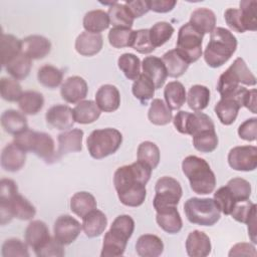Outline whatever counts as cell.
Here are the masks:
<instances>
[{
    "instance_id": "6da1fadb",
    "label": "cell",
    "mask_w": 257,
    "mask_h": 257,
    "mask_svg": "<svg viewBox=\"0 0 257 257\" xmlns=\"http://www.w3.org/2000/svg\"><path fill=\"white\" fill-rule=\"evenodd\" d=\"M152 171L149 166L139 161L115 170L113 185L121 204L127 207H139L145 202L146 185L151 179Z\"/></svg>"
},
{
    "instance_id": "7a4b0ae2",
    "label": "cell",
    "mask_w": 257,
    "mask_h": 257,
    "mask_svg": "<svg viewBox=\"0 0 257 257\" xmlns=\"http://www.w3.org/2000/svg\"><path fill=\"white\" fill-rule=\"evenodd\" d=\"M210 40L204 51V60L212 68L225 64L237 48V38L228 29L216 27L210 33Z\"/></svg>"
},
{
    "instance_id": "3957f363",
    "label": "cell",
    "mask_w": 257,
    "mask_h": 257,
    "mask_svg": "<svg viewBox=\"0 0 257 257\" xmlns=\"http://www.w3.org/2000/svg\"><path fill=\"white\" fill-rule=\"evenodd\" d=\"M135 230V221L130 215H119L111 223L102 242L101 257L121 256Z\"/></svg>"
},
{
    "instance_id": "277c9868",
    "label": "cell",
    "mask_w": 257,
    "mask_h": 257,
    "mask_svg": "<svg viewBox=\"0 0 257 257\" xmlns=\"http://www.w3.org/2000/svg\"><path fill=\"white\" fill-rule=\"evenodd\" d=\"M182 171L190 182L192 191L199 195H207L216 187V177L210 165L197 156H188L182 162Z\"/></svg>"
},
{
    "instance_id": "5b68a950",
    "label": "cell",
    "mask_w": 257,
    "mask_h": 257,
    "mask_svg": "<svg viewBox=\"0 0 257 257\" xmlns=\"http://www.w3.org/2000/svg\"><path fill=\"white\" fill-rule=\"evenodd\" d=\"M256 77L248 68L243 58L237 57L233 63L220 75L216 89L221 97H231L241 88V84L254 86Z\"/></svg>"
},
{
    "instance_id": "8992f818",
    "label": "cell",
    "mask_w": 257,
    "mask_h": 257,
    "mask_svg": "<svg viewBox=\"0 0 257 257\" xmlns=\"http://www.w3.org/2000/svg\"><path fill=\"white\" fill-rule=\"evenodd\" d=\"M13 143L24 152H31L47 164L58 161L55 145L52 137L43 132H35L30 128L14 136Z\"/></svg>"
},
{
    "instance_id": "52a82bcc",
    "label": "cell",
    "mask_w": 257,
    "mask_h": 257,
    "mask_svg": "<svg viewBox=\"0 0 257 257\" xmlns=\"http://www.w3.org/2000/svg\"><path fill=\"white\" fill-rule=\"evenodd\" d=\"M122 143V135L112 127L92 131L86 139V148L91 158L100 160L114 154Z\"/></svg>"
},
{
    "instance_id": "ba28073f",
    "label": "cell",
    "mask_w": 257,
    "mask_h": 257,
    "mask_svg": "<svg viewBox=\"0 0 257 257\" xmlns=\"http://www.w3.org/2000/svg\"><path fill=\"white\" fill-rule=\"evenodd\" d=\"M184 212L190 223L200 226H213L221 217V211L211 198L188 199L184 204Z\"/></svg>"
},
{
    "instance_id": "9c48e42d",
    "label": "cell",
    "mask_w": 257,
    "mask_h": 257,
    "mask_svg": "<svg viewBox=\"0 0 257 257\" xmlns=\"http://www.w3.org/2000/svg\"><path fill=\"white\" fill-rule=\"evenodd\" d=\"M203 36L204 34L189 22L180 27L175 49L189 64L196 62L202 56Z\"/></svg>"
},
{
    "instance_id": "30bf717a",
    "label": "cell",
    "mask_w": 257,
    "mask_h": 257,
    "mask_svg": "<svg viewBox=\"0 0 257 257\" xmlns=\"http://www.w3.org/2000/svg\"><path fill=\"white\" fill-rule=\"evenodd\" d=\"M173 123L179 133L190 135L192 137L202 131L215 130V124L212 118L201 111L189 112L180 110L174 116Z\"/></svg>"
},
{
    "instance_id": "8fae6325",
    "label": "cell",
    "mask_w": 257,
    "mask_h": 257,
    "mask_svg": "<svg viewBox=\"0 0 257 257\" xmlns=\"http://www.w3.org/2000/svg\"><path fill=\"white\" fill-rule=\"evenodd\" d=\"M36 214L35 207L19 193L9 200L0 201L1 225L9 223L13 218L31 220Z\"/></svg>"
},
{
    "instance_id": "7c38bea8",
    "label": "cell",
    "mask_w": 257,
    "mask_h": 257,
    "mask_svg": "<svg viewBox=\"0 0 257 257\" xmlns=\"http://www.w3.org/2000/svg\"><path fill=\"white\" fill-rule=\"evenodd\" d=\"M155 192L153 200L155 209L163 206H177L183 195L181 184L169 176H164L157 181Z\"/></svg>"
},
{
    "instance_id": "4fadbf2b",
    "label": "cell",
    "mask_w": 257,
    "mask_h": 257,
    "mask_svg": "<svg viewBox=\"0 0 257 257\" xmlns=\"http://www.w3.org/2000/svg\"><path fill=\"white\" fill-rule=\"evenodd\" d=\"M228 164L235 171L252 172L257 168V148L238 146L229 151Z\"/></svg>"
},
{
    "instance_id": "5bb4252c",
    "label": "cell",
    "mask_w": 257,
    "mask_h": 257,
    "mask_svg": "<svg viewBox=\"0 0 257 257\" xmlns=\"http://www.w3.org/2000/svg\"><path fill=\"white\" fill-rule=\"evenodd\" d=\"M82 226L70 215H61L57 217L53 225L54 238L63 246L69 245L76 240Z\"/></svg>"
},
{
    "instance_id": "9a60e30c",
    "label": "cell",
    "mask_w": 257,
    "mask_h": 257,
    "mask_svg": "<svg viewBox=\"0 0 257 257\" xmlns=\"http://www.w3.org/2000/svg\"><path fill=\"white\" fill-rule=\"evenodd\" d=\"M88 91V86L84 78L73 75L64 80L60 86V95L68 103H78L83 100Z\"/></svg>"
},
{
    "instance_id": "2e32d148",
    "label": "cell",
    "mask_w": 257,
    "mask_h": 257,
    "mask_svg": "<svg viewBox=\"0 0 257 257\" xmlns=\"http://www.w3.org/2000/svg\"><path fill=\"white\" fill-rule=\"evenodd\" d=\"M46 122L59 131H67L74 124L73 109L66 104H55L45 113Z\"/></svg>"
},
{
    "instance_id": "e0dca14e",
    "label": "cell",
    "mask_w": 257,
    "mask_h": 257,
    "mask_svg": "<svg viewBox=\"0 0 257 257\" xmlns=\"http://www.w3.org/2000/svg\"><path fill=\"white\" fill-rule=\"evenodd\" d=\"M156 221L160 228L169 234H177L183 227L181 215L177 206H163L155 209Z\"/></svg>"
},
{
    "instance_id": "ac0fdd59",
    "label": "cell",
    "mask_w": 257,
    "mask_h": 257,
    "mask_svg": "<svg viewBox=\"0 0 257 257\" xmlns=\"http://www.w3.org/2000/svg\"><path fill=\"white\" fill-rule=\"evenodd\" d=\"M50 238L51 236L49 234V229L41 220L31 221L26 227L24 233L25 242L33 249L34 252L43 247L50 240Z\"/></svg>"
},
{
    "instance_id": "d6986e66",
    "label": "cell",
    "mask_w": 257,
    "mask_h": 257,
    "mask_svg": "<svg viewBox=\"0 0 257 257\" xmlns=\"http://www.w3.org/2000/svg\"><path fill=\"white\" fill-rule=\"evenodd\" d=\"M51 42L42 35H29L22 39V52L30 59H42L49 54Z\"/></svg>"
},
{
    "instance_id": "ffe728a7",
    "label": "cell",
    "mask_w": 257,
    "mask_h": 257,
    "mask_svg": "<svg viewBox=\"0 0 257 257\" xmlns=\"http://www.w3.org/2000/svg\"><path fill=\"white\" fill-rule=\"evenodd\" d=\"M142 68L143 74L154 83L156 89H159L164 85L168 73L162 58L157 56H147L142 61Z\"/></svg>"
},
{
    "instance_id": "44dd1931",
    "label": "cell",
    "mask_w": 257,
    "mask_h": 257,
    "mask_svg": "<svg viewBox=\"0 0 257 257\" xmlns=\"http://www.w3.org/2000/svg\"><path fill=\"white\" fill-rule=\"evenodd\" d=\"M83 131L80 128H71L60 133L57 137L58 150L56 152L58 160L68 153L80 152L82 149Z\"/></svg>"
},
{
    "instance_id": "7402d4cb",
    "label": "cell",
    "mask_w": 257,
    "mask_h": 257,
    "mask_svg": "<svg viewBox=\"0 0 257 257\" xmlns=\"http://www.w3.org/2000/svg\"><path fill=\"white\" fill-rule=\"evenodd\" d=\"M185 246L187 254L191 257H206L212 250L209 236L199 230H194L189 233Z\"/></svg>"
},
{
    "instance_id": "603a6c76",
    "label": "cell",
    "mask_w": 257,
    "mask_h": 257,
    "mask_svg": "<svg viewBox=\"0 0 257 257\" xmlns=\"http://www.w3.org/2000/svg\"><path fill=\"white\" fill-rule=\"evenodd\" d=\"M95 103L101 111L112 112L119 107L120 93L112 84L101 85L95 93Z\"/></svg>"
},
{
    "instance_id": "cb8c5ba5",
    "label": "cell",
    "mask_w": 257,
    "mask_h": 257,
    "mask_svg": "<svg viewBox=\"0 0 257 257\" xmlns=\"http://www.w3.org/2000/svg\"><path fill=\"white\" fill-rule=\"evenodd\" d=\"M26 161V152L14 143L6 145L1 153V167L11 173L18 172L23 168Z\"/></svg>"
},
{
    "instance_id": "d4e9b609",
    "label": "cell",
    "mask_w": 257,
    "mask_h": 257,
    "mask_svg": "<svg viewBox=\"0 0 257 257\" xmlns=\"http://www.w3.org/2000/svg\"><path fill=\"white\" fill-rule=\"evenodd\" d=\"M103 45V38L100 33L81 32L75 39V50L82 56H92L97 54Z\"/></svg>"
},
{
    "instance_id": "484cf974",
    "label": "cell",
    "mask_w": 257,
    "mask_h": 257,
    "mask_svg": "<svg viewBox=\"0 0 257 257\" xmlns=\"http://www.w3.org/2000/svg\"><path fill=\"white\" fill-rule=\"evenodd\" d=\"M82 230L86 237L100 236L107 226V218L103 212L94 209L82 218Z\"/></svg>"
},
{
    "instance_id": "4316f807",
    "label": "cell",
    "mask_w": 257,
    "mask_h": 257,
    "mask_svg": "<svg viewBox=\"0 0 257 257\" xmlns=\"http://www.w3.org/2000/svg\"><path fill=\"white\" fill-rule=\"evenodd\" d=\"M136 251L141 257H158L164 251V243L154 234H144L136 243Z\"/></svg>"
},
{
    "instance_id": "83f0119b",
    "label": "cell",
    "mask_w": 257,
    "mask_h": 257,
    "mask_svg": "<svg viewBox=\"0 0 257 257\" xmlns=\"http://www.w3.org/2000/svg\"><path fill=\"white\" fill-rule=\"evenodd\" d=\"M241 107V104L235 98L221 97V99L215 104L214 110L222 124L230 125L236 120Z\"/></svg>"
},
{
    "instance_id": "f1b7e54d",
    "label": "cell",
    "mask_w": 257,
    "mask_h": 257,
    "mask_svg": "<svg viewBox=\"0 0 257 257\" xmlns=\"http://www.w3.org/2000/svg\"><path fill=\"white\" fill-rule=\"evenodd\" d=\"M189 23L202 34L211 33L216 28V15L209 8H197L192 12Z\"/></svg>"
},
{
    "instance_id": "f546056e",
    "label": "cell",
    "mask_w": 257,
    "mask_h": 257,
    "mask_svg": "<svg viewBox=\"0 0 257 257\" xmlns=\"http://www.w3.org/2000/svg\"><path fill=\"white\" fill-rule=\"evenodd\" d=\"M1 125L10 135L16 136L28 128L27 118L23 112L15 109H7L1 114Z\"/></svg>"
},
{
    "instance_id": "4dcf8cb0",
    "label": "cell",
    "mask_w": 257,
    "mask_h": 257,
    "mask_svg": "<svg viewBox=\"0 0 257 257\" xmlns=\"http://www.w3.org/2000/svg\"><path fill=\"white\" fill-rule=\"evenodd\" d=\"M69 207L72 213L76 216L83 218L86 214L96 209L97 203L94 196L88 192L81 191L75 193L69 202Z\"/></svg>"
},
{
    "instance_id": "1f68e13d",
    "label": "cell",
    "mask_w": 257,
    "mask_h": 257,
    "mask_svg": "<svg viewBox=\"0 0 257 257\" xmlns=\"http://www.w3.org/2000/svg\"><path fill=\"white\" fill-rule=\"evenodd\" d=\"M164 97L167 105L172 110L180 109L186 101L187 93L185 86L178 80L170 81L164 89Z\"/></svg>"
},
{
    "instance_id": "d6a6232c",
    "label": "cell",
    "mask_w": 257,
    "mask_h": 257,
    "mask_svg": "<svg viewBox=\"0 0 257 257\" xmlns=\"http://www.w3.org/2000/svg\"><path fill=\"white\" fill-rule=\"evenodd\" d=\"M100 109L93 100H81L73 108L74 120L77 123L88 124L100 116Z\"/></svg>"
},
{
    "instance_id": "836d02e7",
    "label": "cell",
    "mask_w": 257,
    "mask_h": 257,
    "mask_svg": "<svg viewBox=\"0 0 257 257\" xmlns=\"http://www.w3.org/2000/svg\"><path fill=\"white\" fill-rule=\"evenodd\" d=\"M83 28L87 32L100 33L109 26V18L107 12L101 9L90 10L85 13L83 17Z\"/></svg>"
},
{
    "instance_id": "e575fe53",
    "label": "cell",
    "mask_w": 257,
    "mask_h": 257,
    "mask_svg": "<svg viewBox=\"0 0 257 257\" xmlns=\"http://www.w3.org/2000/svg\"><path fill=\"white\" fill-rule=\"evenodd\" d=\"M109 23L113 27L132 28L135 18L132 16L125 4L118 3L116 1L111 4L107 10Z\"/></svg>"
},
{
    "instance_id": "d590c367",
    "label": "cell",
    "mask_w": 257,
    "mask_h": 257,
    "mask_svg": "<svg viewBox=\"0 0 257 257\" xmlns=\"http://www.w3.org/2000/svg\"><path fill=\"white\" fill-rule=\"evenodd\" d=\"M22 52V40L12 34L1 35V63L5 67L12 59Z\"/></svg>"
},
{
    "instance_id": "8d00e7d4",
    "label": "cell",
    "mask_w": 257,
    "mask_h": 257,
    "mask_svg": "<svg viewBox=\"0 0 257 257\" xmlns=\"http://www.w3.org/2000/svg\"><path fill=\"white\" fill-rule=\"evenodd\" d=\"M162 60L167 69L168 76L178 78L182 76L188 69L189 63L176 51V49H171L167 51Z\"/></svg>"
},
{
    "instance_id": "74e56055",
    "label": "cell",
    "mask_w": 257,
    "mask_h": 257,
    "mask_svg": "<svg viewBox=\"0 0 257 257\" xmlns=\"http://www.w3.org/2000/svg\"><path fill=\"white\" fill-rule=\"evenodd\" d=\"M186 100L191 109L201 111L205 109L210 102V89L201 84L192 85L189 88Z\"/></svg>"
},
{
    "instance_id": "f35d334b",
    "label": "cell",
    "mask_w": 257,
    "mask_h": 257,
    "mask_svg": "<svg viewBox=\"0 0 257 257\" xmlns=\"http://www.w3.org/2000/svg\"><path fill=\"white\" fill-rule=\"evenodd\" d=\"M172 117V109L167 103L161 98H154L148 111L149 120L156 125H166L171 122Z\"/></svg>"
},
{
    "instance_id": "ab89813d",
    "label": "cell",
    "mask_w": 257,
    "mask_h": 257,
    "mask_svg": "<svg viewBox=\"0 0 257 257\" xmlns=\"http://www.w3.org/2000/svg\"><path fill=\"white\" fill-rule=\"evenodd\" d=\"M44 105L42 93L35 90H26L18 100V106L24 114H37Z\"/></svg>"
},
{
    "instance_id": "60d3db41",
    "label": "cell",
    "mask_w": 257,
    "mask_h": 257,
    "mask_svg": "<svg viewBox=\"0 0 257 257\" xmlns=\"http://www.w3.org/2000/svg\"><path fill=\"white\" fill-rule=\"evenodd\" d=\"M138 161L149 166L152 170L156 169L160 163L161 153L159 147L150 141H145L141 143L138 147L137 152Z\"/></svg>"
},
{
    "instance_id": "b9f144b4",
    "label": "cell",
    "mask_w": 257,
    "mask_h": 257,
    "mask_svg": "<svg viewBox=\"0 0 257 257\" xmlns=\"http://www.w3.org/2000/svg\"><path fill=\"white\" fill-rule=\"evenodd\" d=\"M32 67V59L26 54L21 52L18 56L12 59L4 68L10 74V76L16 80H22L26 78Z\"/></svg>"
},
{
    "instance_id": "7bdbcfd3",
    "label": "cell",
    "mask_w": 257,
    "mask_h": 257,
    "mask_svg": "<svg viewBox=\"0 0 257 257\" xmlns=\"http://www.w3.org/2000/svg\"><path fill=\"white\" fill-rule=\"evenodd\" d=\"M62 71L51 64H44L37 71L38 82L50 89L58 87L62 82Z\"/></svg>"
},
{
    "instance_id": "ee69618b",
    "label": "cell",
    "mask_w": 257,
    "mask_h": 257,
    "mask_svg": "<svg viewBox=\"0 0 257 257\" xmlns=\"http://www.w3.org/2000/svg\"><path fill=\"white\" fill-rule=\"evenodd\" d=\"M156 87L154 83L143 73L134 81L132 86V92L139 101L146 105L147 102L155 95Z\"/></svg>"
},
{
    "instance_id": "f6af8a7d",
    "label": "cell",
    "mask_w": 257,
    "mask_h": 257,
    "mask_svg": "<svg viewBox=\"0 0 257 257\" xmlns=\"http://www.w3.org/2000/svg\"><path fill=\"white\" fill-rule=\"evenodd\" d=\"M219 139L215 130H206L193 136V146L201 153H212L218 147Z\"/></svg>"
},
{
    "instance_id": "bcb514c9",
    "label": "cell",
    "mask_w": 257,
    "mask_h": 257,
    "mask_svg": "<svg viewBox=\"0 0 257 257\" xmlns=\"http://www.w3.org/2000/svg\"><path fill=\"white\" fill-rule=\"evenodd\" d=\"M117 66L130 80H136L141 74V60L134 53H123L117 59Z\"/></svg>"
},
{
    "instance_id": "7dc6e473",
    "label": "cell",
    "mask_w": 257,
    "mask_h": 257,
    "mask_svg": "<svg viewBox=\"0 0 257 257\" xmlns=\"http://www.w3.org/2000/svg\"><path fill=\"white\" fill-rule=\"evenodd\" d=\"M174 32L175 29L169 22H157L149 29L150 40L155 48L160 47L171 39Z\"/></svg>"
},
{
    "instance_id": "c3c4849f",
    "label": "cell",
    "mask_w": 257,
    "mask_h": 257,
    "mask_svg": "<svg viewBox=\"0 0 257 257\" xmlns=\"http://www.w3.org/2000/svg\"><path fill=\"white\" fill-rule=\"evenodd\" d=\"M0 93L4 100L15 102L20 99L23 90L18 80L12 77H2L0 80Z\"/></svg>"
},
{
    "instance_id": "681fc988",
    "label": "cell",
    "mask_w": 257,
    "mask_h": 257,
    "mask_svg": "<svg viewBox=\"0 0 257 257\" xmlns=\"http://www.w3.org/2000/svg\"><path fill=\"white\" fill-rule=\"evenodd\" d=\"M227 188L231 192L236 203L246 201L251 195V184L243 178H233L228 181Z\"/></svg>"
},
{
    "instance_id": "f907efd6",
    "label": "cell",
    "mask_w": 257,
    "mask_h": 257,
    "mask_svg": "<svg viewBox=\"0 0 257 257\" xmlns=\"http://www.w3.org/2000/svg\"><path fill=\"white\" fill-rule=\"evenodd\" d=\"M133 33L134 30L130 28L112 27L107 35L108 42L112 47L117 49L123 47H131Z\"/></svg>"
},
{
    "instance_id": "816d5d0a",
    "label": "cell",
    "mask_w": 257,
    "mask_h": 257,
    "mask_svg": "<svg viewBox=\"0 0 257 257\" xmlns=\"http://www.w3.org/2000/svg\"><path fill=\"white\" fill-rule=\"evenodd\" d=\"M2 257H28V245L18 238H10L4 241L1 248Z\"/></svg>"
},
{
    "instance_id": "f5cc1de1",
    "label": "cell",
    "mask_w": 257,
    "mask_h": 257,
    "mask_svg": "<svg viewBox=\"0 0 257 257\" xmlns=\"http://www.w3.org/2000/svg\"><path fill=\"white\" fill-rule=\"evenodd\" d=\"M131 47L141 54H149L153 52L156 48L153 46L150 40L149 29L145 28L134 30Z\"/></svg>"
},
{
    "instance_id": "db71d44e",
    "label": "cell",
    "mask_w": 257,
    "mask_h": 257,
    "mask_svg": "<svg viewBox=\"0 0 257 257\" xmlns=\"http://www.w3.org/2000/svg\"><path fill=\"white\" fill-rule=\"evenodd\" d=\"M213 200L215 201L219 210L224 215H230L234 206L236 205V201L233 198V196H232L231 192L229 191V189L227 188V186L219 188L214 193Z\"/></svg>"
},
{
    "instance_id": "11a10c76",
    "label": "cell",
    "mask_w": 257,
    "mask_h": 257,
    "mask_svg": "<svg viewBox=\"0 0 257 257\" xmlns=\"http://www.w3.org/2000/svg\"><path fill=\"white\" fill-rule=\"evenodd\" d=\"M255 214H256V205L248 199L246 201L236 203L230 216L237 222L247 224V222Z\"/></svg>"
},
{
    "instance_id": "9f6ffc18",
    "label": "cell",
    "mask_w": 257,
    "mask_h": 257,
    "mask_svg": "<svg viewBox=\"0 0 257 257\" xmlns=\"http://www.w3.org/2000/svg\"><path fill=\"white\" fill-rule=\"evenodd\" d=\"M224 18L230 29L238 33H244L245 31H248L246 21L240 9L228 8L224 13Z\"/></svg>"
},
{
    "instance_id": "6f0895ef",
    "label": "cell",
    "mask_w": 257,
    "mask_h": 257,
    "mask_svg": "<svg viewBox=\"0 0 257 257\" xmlns=\"http://www.w3.org/2000/svg\"><path fill=\"white\" fill-rule=\"evenodd\" d=\"M240 10L244 16L249 31H256L257 29V19H256V9L257 1L255 0H243L240 1Z\"/></svg>"
},
{
    "instance_id": "680465c9",
    "label": "cell",
    "mask_w": 257,
    "mask_h": 257,
    "mask_svg": "<svg viewBox=\"0 0 257 257\" xmlns=\"http://www.w3.org/2000/svg\"><path fill=\"white\" fill-rule=\"evenodd\" d=\"M37 257H50V256H58L61 257L65 254L63 245L60 244L54 237L50 238V240L40 249L34 252Z\"/></svg>"
},
{
    "instance_id": "91938a15",
    "label": "cell",
    "mask_w": 257,
    "mask_h": 257,
    "mask_svg": "<svg viewBox=\"0 0 257 257\" xmlns=\"http://www.w3.org/2000/svg\"><path fill=\"white\" fill-rule=\"evenodd\" d=\"M238 136L247 142H254L257 138V118L250 117L238 127Z\"/></svg>"
},
{
    "instance_id": "94428289",
    "label": "cell",
    "mask_w": 257,
    "mask_h": 257,
    "mask_svg": "<svg viewBox=\"0 0 257 257\" xmlns=\"http://www.w3.org/2000/svg\"><path fill=\"white\" fill-rule=\"evenodd\" d=\"M230 257H239V256H253L255 257L257 255L256 248L251 243H237L235 244L229 251L228 254Z\"/></svg>"
},
{
    "instance_id": "6125c7cd",
    "label": "cell",
    "mask_w": 257,
    "mask_h": 257,
    "mask_svg": "<svg viewBox=\"0 0 257 257\" xmlns=\"http://www.w3.org/2000/svg\"><path fill=\"white\" fill-rule=\"evenodd\" d=\"M18 194V187L11 179H2L0 181V201L11 199Z\"/></svg>"
},
{
    "instance_id": "be15d7a7",
    "label": "cell",
    "mask_w": 257,
    "mask_h": 257,
    "mask_svg": "<svg viewBox=\"0 0 257 257\" xmlns=\"http://www.w3.org/2000/svg\"><path fill=\"white\" fill-rule=\"evenodd\" d=\"M125 6L127 7L128 11L131 12L134 18H140L144 14L150 11L148 0H133V1H125Z\"/></svg>"
},
{
    "instance_id": "e7e4bbea",
    "label": "cell",
    "mask_w": 257,
    "mask_h": 257,
    "mask_svg": "<svg viewBox=\"0 0 257 257\" xmlns=\"http://www.w3.org/2000/svg\"><path fill=\"white\" fill-rule=\"evenodd\" d=\"M176 0H148L149 9L157 13H167L174 9Z\"/></svg>"
},
{
    "instance_id": "03108f58",
    "label": "cell",
    "mask_w": 257,
    "mask_h": 257,
    "mask_svg": "<svg viewBox=\"0 0 257 257\" xmlns=\"http://www.w3.org/2000/svg\"><path fill=\"white\" fill-rule=\"evenodd\" d=\"M243 106L249 109L252 113H256V89H248L243 98Z\"/></svg>"
},
{
    "instance_id": "003e7915",
    "label": "cell",
    "mask_w": 257,
    "mask_h": 257,
    "mask_svg": "<svg viewBox=\"0 0 257 257\" xmlns=\"http://www.w3.org/2000/svg\"><path fill=\"white\" fill-rule=\"evenodd\" d=\"M247 226H248V235L251 239V241L256 244V214L253 215L251 217V219L247 222Z\"/></svg>"
}]
</instances>
